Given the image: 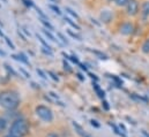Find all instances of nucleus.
<instances>
[{
	"label": "nucleus",
	"mask_w": 149,
	"mask_h": 137,
	"mask_svg": "<svg viewBox=\"0 0 149 137\" xmlns=\"http://www.w3.org/2000/svg\"><path fill=\"white\" fill-rule=\"evenodd\" d=\"M68 34L71 35V36H72V37H74V38H76V39H77V40H81V37H80V36H77V35L73 34V33H72V31H71V30H68Z\"/></svg>",
	"instance_id": "obj_20"
},
{
	"label": "nucleus",
	"mask_w": 149,
	"mask_h": 137,
	"mask_svg": "<svg viewBox=\"0 0 149 137\" xmlns=\"http://www.w3.org/2000/svg\"><path fill=\"white\" fill-rule=\"evenodd\" d=\"M143 135H145V136H146V137H149V134H147V133H146L145 130H143Z\"/></svg>",
	"instance_id": "obj_29"
},
{
	"label": "nucleus",
	"mask_w": 149,
	"mask_h": 137,
	"mask_svg": "<svg viewBox=\"0 0 149 137\" xmlns=\"http://www.w3.org/2000/svg\"><path fill=\"white\" fill-rule=\"evenodd\" d=\"M50 8H51V9H53V10H54V12H56L57 14H61V12L59 10V8H58V7H56V6L51 5V6H50Z\"/></svg>",
	"instance_id": "obj_19"
},
{
	"label": "nucleus",
	"mask_w": 149,
	"mask_h": 137,
	"mask_svg": "<svg viewBox=\"0 0 149 137\" xmlns=\"http://www.w3.org/2000/svg\"><path fill=\"white\" fill-rule=\"evenodd\" d=\"M128 1H130V0H116V3H117L118 6H125V5L128 3Z\"/></svg>",
	"instance_id": "obj_15"
},
{
	"label": "nucleus",
	"mask_w": 149,
	"mask_h": 137,
	"mask_svg": "<svg viewBox=\"0 0 149 137\" xmlns=\"http://www.w3.org/2000/svg\"><path fill=\"white\" fill-rule=\"evenodd\" d=\"M5 39H6V42H7V44H8V45H9V46H10V48H12V50H14V48H15V47H14V45H13V44H12V42H10V40H9V39H8V38H5Z\"/></svg>",
	"instance_id": "obj_21"
},
{
	"label": "nucleus",
	"mask_w": 149,
	"mask_h": 137,
	"mask_svg": "<svg viewBox=\"0 0 149 137\" xmlns=\"http://www.w3.org/2000/svg\"><path fill=\"white\" fill-rule=\"evenodd\" d=\"M101 20H102V22H104V23H109L112 20L111 10H108V9L103 10V12L101 13Z\"/></svg>",
	"instance_id": "obj_5"
},
{
	"label": "nucleus",
	"mask_w": 149,
	"mask_h": 137,
	"mask_svg": "<svg viewBox=\"0 0 149 137\" xmlns=\"http://www.w3.org/2000/svg\"><path fill=\"white\" fill-rule=\"evenodd\" d=\"M0 55H2V57H5V55H6V53H5L3 51H1V50H0Z\"/></svg>",
	"instance_id": "obj_27"
},
{
	"label": "nucleus",
	"mask_w": 149,
	"mask_h": 137,
	"mask_svg": "<svg viewBox=\"0 0 149 137\" xmlns=\"http://www.w3.org/2000/svg\"><path fill=\"white\" fill-rule=\"evenodd\" d=\"M20 104L19 96L13 91H3L0 93V106L6 109H15Z\"/></svg>",
	"instance_id": "obj_1"
},
{
	"label": "nucleus",
	"mask_w": 149,
	"mask_h": 137,
	"mask_svg": "<svg viewBox=\"0 0 149 137\" xmlns=\"http://www.w3.org/2000/svg\"><path fill=\"white\" fill-rule=\"evenodd\" d=\"M65 20H66V21H67V22H68V23H70V24H71V26H72L73 28H75L76 30H80V27H79L77 24H75V23H74V22H73V21H72V20H71V19H68V17H66Z\"/></svg>",
	"instance_id": "obj_14"
},
{
	"label": "nucleus",
	"mask_w": 149,
	"mask_h": 137,
	"mask_svg": "<svg viewBox=\"0 0 149 137\" xmlns=\"http://www.w3.org/2000/svg\"><path fill=\"white\" fill-rule=\"evenodd\" d=\"M43 33H44V35H45L46 37H49V38H50L52 42H57V43H60L58 39H56V38H54V36L51 34L50 31H47V30H45V29H44V30H43Z\"/></svg>",
	"instance_id": "obj_11"
},
{
	"label": "nucleus",
	"mask_w": 149,
	"mask_h": 137,
	"mask_svg": "<svg viewBox=\"0 0 149 137\" xmlns=\"http://www.w3.org/2000/svg\"><path fill=\"white\" fill-rule=\"evenodd\" d=\"M37 73H38V74H39V75H40V77H43V78H46V76H45V74H44V73H43V71H42L40 69H37Z\"/></svg>",
	"instance_id": "obj_22"
},
{
	"label": "nucleus",
	"mask_w": 149,
	"mask_h": 137,
	"mask_svg": "<svg viewBox=\"0 0 149 137\" xmlns=\"http://www.w3.org/2000/svg\"><path fill=\"white\" fill-rule=\"evenodd\" d=\"M67 58H70V59H71L73 62H75V64H79V61H77V59H76L75 57H67Z\"/></svg>",
	"instance_id": "obj_24"
},
{
	"label": "nucleus",
	"mask_w": 149,
	"mask_h": 137,
	"mask_svg": "<svg viewBox=\"0 0 149 137\" xmlns=\"http://www.w3.org/2000/svg\"><path fill=\"white\" fill-rule=\"evenodd\" d=\"M77 76H79V78H80V80H83V77H82V75H81V74H77Z\"/></svg>",
	"instance_id": "obj_28"
},
{
	"label": "nucleus",
	"mask_w": 149,
	"mask_h": 137,
	"mask_svg": "<svg viewBox=\"0 0 149 137\" xmlns=\"http://www.w3.org/2000/svg\"><path fill=\"white\" fill-rule=\"evenodd\" d=\"M142 52L149 53V39H146V42L142 44Z\"/></svg>",
	"instance_id": "obj_12"
},
{
	"label": "nucleus",
	"mask_w": 149,
	"mask_h": 137,
	"mask_svg": "<svg viewBox=\"0 0 149 137\" xmlns=\"http://www.w3.org/2000/svg\"><path fill=\"white\" fill-rule=\"evenodd\" d=\"M42 22H43V24H44L45 27H47V28H49L50 30H53V27H52V26H51V24H50L49 22H46L45 20H42Z\"/></svg>",
	"instance_id": "obj_16"
},
{
	"label": "nucleus",
	"mask_w": 149,
	"mask_h": 137,
	"mask_svg": "<svg viewBox=\"0 0 149 137\" xmlns=\"http://www.w3.org/2000/svg\"><path fill=\"white\" fill-rule=\"evenodd\" d=\"M46 137H58V135H57V134H54V133H50Z\"/></svg>",
	"instance_id": "obj_26"
},
{
	"label": "nucleus",
	"mask_w": 149,
	"mask_h": 137,
	"mask_svg": "<svg viewBox=\"0 0 149 137\" xmlns=\"http://www.w3.org/2000/svg\"><path fill=\"white\" fill-rule=\"evenodd\" d=\"M120 33L123 35H131L133 33V26L131 23H124L120 27Z\"/></svg>",
	"instance_id": "obj_6"
},
{
	"label": "nucleus",
	"mask_w": 149,
	"mask_h": 137,
	"mask_svg": "<svg viewBox=\"0 0 149 137\" xmlns=\"http://www.w3.org/2000/svg\"><path fill=\"white\" fill-rule=\"evenodd\" d=\"M36 114H37L43 121H45V122H51L53 120V113L46 106H43V105L37 106L36 107Z\"/></svg>",
	"instance_id": "obj_3"
},
{
	"label": "nucleus",
	"mask_w": 149,
	"mask_h": 137,
	"mask_svg": "<svg viewBox=\"0 0 149 137\" xmlns=\"http://www.w3.org/2000/svg\"><path fill=\"white\" fill-rule=\"evenodd\" d=\"M139 9V5L136 2V0H130L127 3V13L128 15H135L138 13Z\"/></svg>",
	"instance_id": "obj_4"
},
{
	"label": "nucleus",
	"mask_w": 149,
	"mask_h": 137,
	"mask_svg": "<svg viewBox=\"0 0 149 137\" xmlns=\"http://www.w3.org/2000/svg\"><path fill=\"white\" fill-rule=\"evenodd\" d=\"M6 127H7V121H6L5 119L0 118V131L5 130V129H6Z\"/></svg>",
	"instance_id": "obj_13"
},
{
	"label": "nucleus",
	"mask_w": 149,
	"mask_h": 137,
	"mask_svg": "<svg viewBox=\"0 0 149 137\" xmlns=\"http://www.w3.org/2000/svg\"><path fill=\"white\" fill-rule=\"evenodd\" d=\"M3 137H15V136H13V135L9 134V135H6V136H3Z\"/></svg>",
	"instance_id": "obj_30"
},
{
	"label": "nucleus",
	"mask_w": 149,
	"mask_h": 137,
	"mask_svg": "<svg viewBox=\"0 0 149 137\" xmlns=\"http://www.w3.org/2000/svg\"><path fill=\"white\" fill-rule=\"evenodd\" d=\"M9 131H10V135H13V136L23 137L28 134V125L24 120L19 119V120L13 122Z\"/></svg>",
	"instance_id": "obj_2"
},
{
	"label": "nucleus",
	"mask_w": 149,
	"mask_h": 137,
	"mask_svg": "<svg viewBox=\"0 0 149 137\" xmlns=\"http://www.w3.org/2000/svg\"><path fill=\"white\" fill-rule=\"evenodd\" d=\"M72 125H73V128L75 129V131H76L77 135H80L81 137H91L89 134H87V133L83 130V128H82L80 125H77L76 122H73Z\"/></svg>",
	"instance_id": "obj_7"
},
{
	"label": "nucleus",
	"mask_w": 149,
	"mask_h": 137,
	"mask_svg": "<svg viewBox=\"0 0 149 137\" xmlns=\"http://www.w3.org/2000/svg\"><path fill=\"white\" fill-rule=\"evenodd\" d=\"M94 89L96 90V92H97V95H98V97H100V98H104V91H102V90H101V88L98 86V84H97V83H94Z\"/></svg>",
	"instance_id": "obj_9"
},
{
	"label": "nucleus",
	"mask_w": 149,
	"mask_h": 137,
	"mask_svg": "<svg viewBox=\"0 0 149 137\" xmlns=\"http://www.w3.org/2000/svg\"><path fill=\"white\" fill-rule=\"evenodd\" d=\"M12 58H14V59L17 60V61H21V62H24V64H29V61L27 60V57H26L23 53H20V54H17V55H13Z\"/></svg>",
	"instance_id": "obj_8"
},
{
	"label": "nucleus",
	"mask_w": 149,
	"mask_h": 137,
	"mask_svg": "<svg viewBox=\"0 0 149 137\" xmlns=\"http://www.w3.org/2000/svg\"><path fill=\"white\" fill-rule=\"evenodd\" d=\"M90 122H91V125H93V126H95L96 128H98V127H100V125L97 123V121H95V120H91Z\"/></svg>",
	"instance_id": "obj_23"
},
{
	"label": "nucleus",
	"mask_w": 149,
	"mask_h": 137,
	"mask_svg": "<svg viewBox=\"0 0 149 137\" xmlns=\"http://www.w3.org/2000/svg\"><path fill=\"white\" fill-rule=\"evenodd\" d=\"M142 13L145 16H148L149 15V1H146L142 6Z\"/></svg>",
	"instance_id": "obj_10"
},
{
	"label": "nucleus",
	"mask_w": 149,
	"mask_h": 137,
	"mask_svg": "<svg viewBox=\"0 0 149 137\" xmlns=\"http://www.w3.org/2000/svg\"><path fill=\"white\" fill-rule=\"evenodd\" d=\"M64 68H65V70H67L68 73H71V71H72V68L70 67V65H68V64H66V61H64Z\"/></svg>",
	"instance_id": "obj_18"
},
{
	"label": "nucleus",
	"mask_w": 149,
	"mask_h": 137,
	"mask_svg": "<svg viewBox=\"0 0 149 137\" xmlns=\"http://www.w3.org/2000/svg\"><path fill=\"white\" fill-rule=\"evenodd\" d=\"M66 10H67V12H68V13H70V14H71L72 16H74L75 19H79V16H77V14H76V13H74V12H73V10H72L71 8H66Z\"/></svg>",
	"instance_id": "obj_17"
},
{
	"label": "nucleus",
	"mask_w": 149,
	"mask_h": 137,
	"mask_svg": "<svg viewBox=\"0 0 149 137\" xmlns=\"http://www.w3.org/2000/svg\"><path fill=\"white\" fill-rule=\"evenodd\" d=\"M49 74H50V75H51V76H52V78H53V80H54V81H58V77H57V76H54V74H52V73H51V71H49Z\"/></svg>",
	"instance_id": "obj_25"
}]
</instances>
